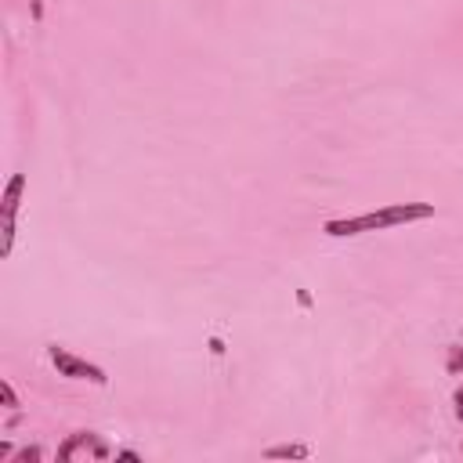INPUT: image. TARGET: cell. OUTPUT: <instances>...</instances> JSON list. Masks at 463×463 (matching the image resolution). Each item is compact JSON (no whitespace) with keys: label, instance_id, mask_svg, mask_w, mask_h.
Returning a JSON list of instances; mask_svg holds the SVG:
<instances>
[{"label":"cell","instance_id":"6","mask_svg":"<svg viewBox=\"0 0 463 463\" xmlns=\"http://www.w3.org/2000/svg\"><path fill=\"white\" fill-rule=\"evenodd\" d=\"M449 369L452 373H463V351L459 348H449Z\"/></svg>","mask_w":463,"mask_h":463},{"label":"cell","instance_id":"3","mask_svg":"<svg viewBox=\"0 0 463 463\" xmlns=\"http://www.w3.org/2000/svg\"><path fill=\"white\" fill-rule=\"evenodd\" d=\"M76 449H95V456H98V459L105 456V445H102V442H95V435H73L66 445L58 449V459H73V452H76Z\"/></svg>","mask_w":463,"mask_h":463},{"label":"cell","instance_id":"5","mask_svg":"<svg viewBox=\"0 0 463 463\" xmlns=\"http://www.w3.org/2000/svg\"><path fill=\"white\" fill-rule=\"evenodd\" d=\"M0 398H4V406H8V409H18V398H15V391H11L8 380H0Z\"/></svg>","mask_w":463,"mask_h":463},{"label":"cell","instance_id":"7","mask_svg":"<svg viewBox=\"0 0 463 463\" xmlns=\"http://www.w3.org/2000/svg\"><path fill=\"white\" fill-rule=\"evenodd\" d=\"M33 459H40V449H22L18 452V463H33Z\"/></svg>","mask_w":463,"mask_h":463},{"label":"cell","instance_id":"4","mask_svg":"<svg viewBox=\"0 0 463 463\" xmlns=\"http://www.w3.org/2000/svg\"><path fill=\"white\" fill-rule=\"evenodd\" d=\"M264 456H268V459H304L307 449H304V445H275V449H268Z\"/></svg>","mask_w":463,"mask_h":463},{"label":"cell","instance_id":"1","mask_svg":"<svg viewBox=\"0 0 463 463\" xmlns=\"http://www.w3.org/2000/svg\"><path fill=\"white\" fill-rule=\"evenodd\" d=\"M435 213V206L427 203H394L387 210H373V213H358V218H344V221H326V235H358V232H377V228H391V225H406V221H423Z\"/></svg>","mask_w":463,"mask_h":463},{"label":"cell","instance_id":"8","mask_svg":"<svg viewBox=\"0 0 463 463\" xmlns=\"http://www.w3.org/2000/svg\"><path fill=\"white\" fill-rule=\"evenodd\" d=\"M456 416H459V420H463V387H459V391H456Z\"/></svg>","mask_w":463,"mask_h":463},{"label":"cell","instance_id":"2","mask_svg":"<svg viewBox=\"0 0 463 463\" xmlns=\"http://www.w3.org/2000/svg\"><path fill=\"white\" fill-rule=\"evenodd\" d=\"M51 358H54V365H58L61 377H76V380H90V384H105V380H109L105 369L90 365V362H83V358H76V355H69V351H61V348H51Z\"/></svg>","mask_w":463,"mask_h":463}]
</instances>
